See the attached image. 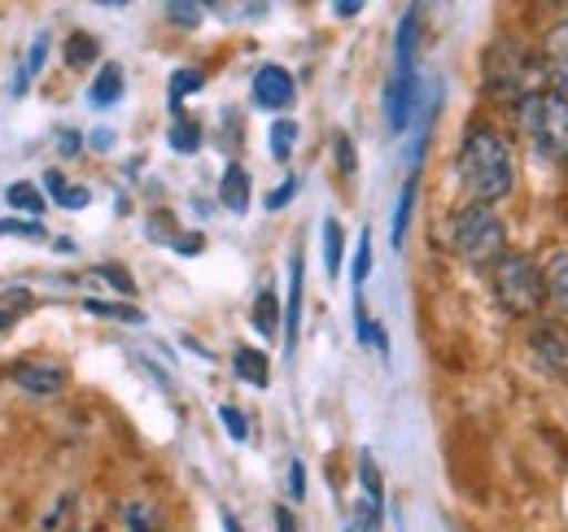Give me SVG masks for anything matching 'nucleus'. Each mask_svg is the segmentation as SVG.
Wrapping results in <instances>:
<instances>
[{"label":"nucleus","mask_w":568,"mask_h":532,"mask_svg":"<svg viewBox=\"0 0 568 532\" xmlns=\"http://www.w3.org/2000/svg\"><path fill=\"white\" fill-rule=\"evenodd\" d=\"M58 205H67V209H83V205H88V188H71V184H67V188H62V193H58Z\"/></svg>","instance_id":"obj_37"},{"label":"nucleus","mask_w":568,"mask_h":532,"mask_svg":"<svg viewBox=\"0 0 568 532\" xmlns=\"http://www.w3.org/2000/svg\"><path fill=\"white\" fill-rule=\"evenodd\" d=\"M529 354H534V362L547 371V376H568V328L565 324H556V319H542V324H534V332H529Z\"/></svg>","instance_id":"obj_5"},{"label":"nucleus","mask_w":568,"mask_h":532,"mask_svg":"<svg viewBox=\"0 0 568 532\" xmlns=\"http://www.w3.org/2000/svg\"><path fill=\"white\" fill-rule=\"evenodd\" d=\"M297 324H302V258L293 254V266H288V310H284V340H288V349L297 340Z\"/></svg>","instance_id":"obj_16"},{"label":"nucleus","mask_w":568,"mask_h":532,"mask_svg":"<svg viewBox=\"0 0 568 532\" xmlns=\"http://www.w3.org/2000/svg\"><path fill=\"white\" fill-rule=\"evenodd\" d=\"M88 315H105V319H123V324H144V315L136 306H114V301H83Z\"/></svg>","instance_id":"obj_25"},{"label":"nucleus","mask_w":568,"mask_h":532,"mask_svg":"<svg viewBox=\"0 0 568 532\" xmlns=\"http://www.w3.org/2000/svg\"><path fill=\"white\" fill-rule=\"evenodd\" d=\"M288 493L293 498H306V467L297 463V459L288 463Z\"/></svg>","instance_id":"obj_38"},{"label":"nucleus","mask_w":568,"mask_h":532,"mask_svg":"<svg viewBox=\"0 0 568 532\" xmlns=\"http://www.w3.org/2000/svg\"><path fill=\"white\" fill-rule=\"evenodd\" d=\"M254 105L258 110H284L293 105V74L284 66H263L254 74Z\"/></svg>","instance_id":"obj_7"},{"label":"nucleus","mask_w":568,"mask_h":532,"mask_svg":"<svg viewBox=\"0 0 568 532\" xmlns=\"http://www.w3.org/2000/svg\"><path fill=\"white\" fill-rule=\"evenodd\" d=\"M123 515H128V529H132V532H162V529H158L153 507H144V502H132Z\"/></svg>","instance_id":"obj_29"},{"label":"nucleus","mask_w":568,"mask_h":532,"mask_svg":"<svg viewBox=\"0 0 568 532\" xmlns=\"http://www.w3.org/2000/svg\"><path fill=\"white\" fill-rule=\"evenodd\" d=\"M44 53H49V35L40 31V35H36V44H31V58H27V70H22V79H18V88H13V92H27V79H31L36 70L44 66Z\"/></svg>","instance_id":"obj_30"},{"label":"nucleus","mask_w":568,"mask_h":532,"mask_svg":"<svg viewBox=\"0 0 568 532\" xmlns=\"http://www.w3.org/2000/svg\"><path fill=\"white\" fill-rule=\"evenodd\" d=\"M358 9H363L358 0H337V4H333V13H337V18H355Z\"/></svg>","instance_id":"obj_40"},{"label":"nucleus","mask_w":568,"mask_h":532,"mask_svg":"<svg viewBox=\"0 0 568 532\" xmlns=\"http://www.w3.org/2000/svg\"><path fill=\"white\" fill-rule=\"evenodd\" d=\"M358 529H363V532L381 529V507H376V502H367V498L358 502Z\"/></svg>","instance_id":"obj_35"},{"label":"nucleus","mask_w":568,"mask_h":532,"mask_svg":"<svg viewBox=\"0 0 568 532\" xmlns=\"http://www.w3.org/2000/svg\"><path fill=\"white\" fill-rule=\"evenodd\" d=\"M4 197H9L13 209H27V214H40V209H44V197H40V188H36V184H9V188H4Z\"/></svg>","instance_id":"obj_23"},{"label":"nucleus","mask_w":568,"mask_h":532,"mask_svg":"<svg viewBox=\"0 0 568 532\" xmlns=\"http://www.w3.org/2000/svg\"><path fill=\"white\" fill-rule=\"evenodd\" d=\"M197 144H202V127H197L193 119H180V123L171 127V149H175V153H193Z\"/></svg>","instance_id":"obj_24"},{"label":"nucleus","mask_w":568,"mask_h":532,"mask_svg":"<svg viewBox=\"0 0 568 532\" xmlns=\"http://www.w3.org/2000/svg\"><path fill=\"white\" fill-rule=\"evenodd\" d=\"M44 188H49V193L58 197V193L67 188V180H62V171H49V180H44Z\"/></svg>","instance_id":"obj_42"},{"label":"nucleus","mask_w":568,"mask_h":532,"mask_svg":"<svg viewBox=\"0 0 568 532\" xmlns=\"http://www.w3.org/2000/svg\"><path fill=\"white\" fill-rule=\"evenodd\" d=\"M13 385L27 389V393H36V398H49V393H58L67 385V371L53 367V362H22L13 371Z\"/></svg>","instance_id":"obj_9"},{"label":"nucleus","mask_w":568,"mask_h":532,"mask_svg":"<svg viewBox=\"0 0 568 532\" xmlns=\"http://www.w3.org/2000/svg\"><path fill=\"white\" fill-rule=\"evenodd\" d=\"M542 288H547V297H551L560 310H568V249L547 258V266H542Z\"/></svg>","instance_id":"obj_13"},{"label":"nucleus","mask_w":568,"mask_h":532,"mask_svg":"<svg viewBox=\"0 0 568 532\" xmlns=\"http://www.w3.org/2000/svg\"><path fill=\"white\" fill-rule=\"evenodd\" d=\"M490 92L495 96H529L534 88H529V79H525V49L516 44H498L495 53H490Z\"/></svg>","instance_id":"obj_6"},{"label":"nucleus","mask_w":568,"mask_h":532,"mask_svg":"<svg viewBox=\"0 0 568 532\" xmlns=\"http://www.w3.org/2000/svg\"><path fill=\"white\" fill-rule=\"evenodd\" d=\"M92 144H97V149H110V144H114V135H110V132H97V135H92Z\"/></svg>","instance_id":"obj_44"},{"label":"nucleus","mask_w":568,"mask_h":532,"mask_svg":"<svg viewBox=\"0 0 568 532\" xmlns=\"http://www.w3.org/2000/svg\"><path fill=\"white\" fill-rule=\"evenodd\" d=\"M92 58H97V40L92 35H71L67 40V62L71 66H88Z\"/></svg>","instance_id":"obj_28"},{"label":"nucleus","mask_w":568,"mask_h":532,"mask_svg":"<svg viewBox=\"0 0 568 532\" xmlns=\"http://www.w3.org/2000/svg\"><path fill=\"white\" fill-rule=\"evenodd\" d=\"M223 532H245V529H241V520H236V515H223Z\"/></svg>","instance_id":"obj_45"},{"label":"nucleus","mask_w":568,"mask_h":532,"mask_svg":"<svg viewBox=\"0 0 568 532\" xmlns=\"http://www.w3.org/2000/svg\"><path fill=\"white\" fill-rule=\"evenodd\" d=\"M324 266L328 275H342V223H324Z\"/></svg>","instance_id":"obj_21"},{"label":"nucleus","mask_w":568,"mask_h":532,"mask_svg":"<svg viewBox=\"0 0 568 532\" xmlns=\"http://www.w3.org/2000/svg\"><path fill=\"white\" fill-rule=\"evenodd\" d=\"M0 236H22V241H44V227L36 218H0Z\"/></svg>","instance_id":"obj_27"},{"label":"nucleus","mask_w":568,"mask_h":532,"mask_svg":"<svg viewBox=\"0 0 568 532\" xmlns=\"http://www.w3.org/2000/svg\"><path fill=\"white\" fill-rule=\"evenodd\" d=\"M412 209H416V171H412V180H407V188H403V197H398V209H394V249H403V241H407V223H412Z\"/></svg>","instance_id":"obj_19"},{"label":"nucleus","mask_w":568,"mask_h":532,"mask_svg":"<svg viewBox=\"0 0 568 532\" xmlns=\"http://www.w3.org/2000/svg\"><path fill=\"white\" fill-rule=\"evenodd\" d=\"M367 270H372V236L363 232L358 236V249H355V266H351V275H355V284L363 288V279H367Z\"/></svg>","instance_id":"obj_32"},{"label":"nucleus","mask_w":568,"mask_h":532,"mask_svg":"<svg viewBox=\"0 0 568 532\" xmlns=\"http://www.w3.org/2000/svg\"><path fill=\"white\" fill-rule=\"evenodd\" d=\"M337 166L351 175L355 171V144H351V135H337Z\"/></svg>","instance_id":"obj_39"},{"label":"nucleus","mask_w":568,"mask_h":532,"mask_svg":"<svg viewBox=\"0 0 568 532\" xmlns=\"http://www.w3.org/2000/svg\"><path fill=\"white\" fill-rule=\"evenodd\" d=\"M202 88V70H175L171 74V105H180L189 92H197Z\"/></svg>","instance_id":"obj_26"},{"label":"nucleus","mask_w":568,"mask_h":532,"mask_svg":"<svg viewBox=\"0 0 568 532\" xmlns=\"http://www.w3.org/2000/svg\"><path fill=\"white\" fill-rule=\"evenodd\" d=\"M123 96V66L119 62H105L101 74H97V83H92V92H88V101L97 105V110H105V105H114Z\"/></svg>","instance_id":"obj_15"},{"label":"nucleus","mask_w":568,"mask_h":532,"mask_svg":"<svg viewBox=\"0 0 568 532\" xmlns=\"http://www.w3.org/2000/svg\"><path fill=\"white\" fill-rule=\"evenodd\" d=\"M293 197H297V180L288 175V180H284L276 193H267V209H281V205H288Z\"/></svg>","instance_id":"obj_36"},{"label":"nucleus","mask_w":568,"mask_h":532,"mask_svg":"<svg viewBox=\"0 0 568 532\" xmlns=\"http://www.w3.org/2000/svg\"><path fill=\"white\" fill-rule=\"evenodd\" d=\"M232 367H236V376H241L245 385H254V389H267V385H272V362H267L258 349H236V354H232Z\"/></svg>","instance_id":"obj_11"},{"label":"nucleus","mask_w":568,"mask_h":532,"mask_svg":"<svg viewBox=\"0 0 568 532\" xmlns=\"http://www.w3.org/2000/svg\"><path fill=\"white\" fill-rule=\"evenodd\" d=\"M503 245H507V232H503V218H498L490 205H464L450 214V249L459 258H468L473 266H490L503 258Z\"/></svg>","instance_id":"obj_3"},{"label":"nucleus","mask_w":568,"mask_h":532,"mask_svg":"<svg viewBox=\"0 0 568 532\" xmlns=\"http://www.w3.org/2000/svg\"><path fill=\"white\" fill-rule=\"evenodd\" d=\"M219 197H223V205L232 209V214H245L250 209V175H245V166H227L223 171V188H219Z\"/></svg>","instance_id":"obj_12"},{"label":"nucleus","mask_w":568,"mask_h":532,"mask_svg":"<svg viewBox=\"0 0 568 532\" xmlns=\"http://www.w3.org/2000/svg\"><path fill=\"white\" fill-rule=\"evenodd\" d=\"M358 484H363V498L367 502H385V489H381V471H376V463H372V454H363L358 459Z\"/></svg>","instance_id":"obj_22"},{"label":"nucleus","mask_w":568,"mask_h":532,"mask_svg":"<svg viewBox=\"0 0 568 532\" xmlns=\"http://www.w3.org/2000/svg\"><path fill=\"white\" fill-rule=\"evenodd\" d=\"M254 328H258L263 336L281 332V301H276V293H272V288H263V293H258V301H254Z\"/></svg>","instance_id":"obj_18"},{"label":"nucleus","mask_w":568,"mask_h":532,"mask_svg":"<svg viewBox=\"0 0 568 532\" xmlns=\"http://www.w3.org/2000/svg\"><path fill=\"white\" fill-rule=\"evenodd\" d=\"M542 62H547V70H551L560 83H568V18L551 27V35H547V44H542Z\"/></svg>","instance_id":"obj_14"},{"label":"nucleus","mask_w":568,"mask_h":532,"mask_svg":"<svg viewBox=\"0 0 568 532\" xmlns=\"http://www.w3.org/2000/svg\"><path fill=\"white\" fill-rule=\"evenodd\" d=\"M219 419H223V428L232 432V441H250V423H245V415H241L236 406H219Z\"/></svg>","instance_id":"obj_31"},{"label":"nucleus","mask_w":568,"mask_h":532,"mask_svg":"<svg viewBox=\"0 0 568 532\" xmlns=\"http://www.w3.org/2000/svg\"><path fill=\"white\" fill-rule=\"evenodd\" d=\"M62 153H67V157H74V153H79V135H74V132L62 135Z\"/></svg>","instance_id":"obj_43"},{"label":"nucleus","mask_w":568,"mask_h":532,"mask_svg":"<svg viewBox=\"0 0 568 532\" xmlns=\"http://www.w3.org/2000/svg\"><path fill=\"white\" fill-rule=\"evenodd\" d=\"M346 532H355V529H346Z\"/></svg>","instance_id":"obj_46"},{"label":"nucleus","mask_w":568,"mask_h":532,"mask_svg":"<svg viewBox=\"0 0 568 532\" xmlns=\"http://www.w3.org/2000/svg\"><path fill=\"white\" fill-rule=\"evenodd\" d=\"M293 140H297V123H293V119H276V123H272V157H276V162H288Z\"/></svg>","instance_id":"obj_20"},{"label":"nucleus","mask_w":568,"mask_h":532,"mask_svg":"<svg viewBox=\"0 0 568 532\" xmlns=\"http://www.w3.org/2000/svg\"><path fill=\"white\" fill-rule=\"evenodd\" d=\"M31 306H36L31 288H4V293H0V332H9Z\"/></svg>","instance_id":"obj_17"},{"label":"nucleus","mask_w":568,"mask_h":532,"mask_svg":"<svg viewBox=\"0 0 568 532\" xmlns=\"http://www.w3.org/2000/svg\"><path fill=\"white\" fill-rule=\"evenodd\" d=\"M495 297L503 301L507 315H534L547 301L542 270L529 263L525 254H503L495 263Z\"/></svg>","instance_id":"obj_4"},{"label":"nucleus","mask_w":568,"mask_h":532,"mask_svg":"<svg viewBox=\"0 0 568 532\" xmlns=\"http://www.w3.org/2000/svg\"><path fill=\"white\" fill-rule=\"evenodd\" d=\"M412 105H416V74H394L389 92H385V123H389V132H403L412 123Z\"/></svg>","instance_id":"obj_8"},{"label":"nucleus","mask_w":568,"mask_h":532,"mask_svg":"<svg viewBox=\"0 0 568 532\" xmlns=\"http://www.w3.org/2000/svg\"><path fill=\"white\" fill-rule=\"evenodd\" d=\"M97 275H101V279H110V284H114L123 297H136V279H132L123 266H97Z\"/></svg>","instance_id":"obj_33"},{"label":"nucleus","mask_w":568,"mask_h":532,"mask_svg":"<svg viewBox=\"0 0 568 532\" xmlns=\"http://www.w3.org/2000/svg\"><path fill=\"white\" fill-rule=\"evenodd\" d=\"M516 123L538 149V157H568V96L565 92H529L516 101Z\"/></svg>","instance_id":"obj_2"},{"label":"nucleus","mask_w":568,"mask_h":532,"mask_svg":"<svg viewBox=\"0 0 568 532\" xmlns=\"http://www.w3.org/2000/svg\"><path fill=\"white\" fill-rule=\"evenodd\" d=\"M416 27H420V9H407L398 22V44H394V74H412L416 58Z\"/></svg>","instance_id":"obj_10"},{"label":"nucleus","mask_w":568,"mask_h":532,"mask_svg":"<svg viewBox=\"0 0 568 532\" xmlns=\"http://www.w3.org/2000/svg\"><path fill=\"white\" fill-rule=\"evenodd\" d=\"M459 180L464 188L473 193L477 205H495L511 193L516 175H511V153L507 144L498 140V132L490 127H473L464 135V149H459Z\"/></svg>","instance_id":"obj_1"},{"label":"nucleus","mask_w":568,"mask_h":532,"mask_svg":"<svg viewBox=\"0 0 568 532\" xmlns=\"http://www.w3.org/2000/svg\"><path fill=\"white\" fill-rule=\"evenodd\" d=\"M166 13H171V22H180V27H197V22H202V4H166Z\"/></svg>","instance_id":"obj_34"},{"label":"nucleus","mask_w":568,"mask_h":532,"mask_svg":"<svg viewBox=\"0 0 568 532\" xmlns=\"http://www.w3.org/2000/svg\"><path fill=\"white\" fill-rule=\"evenodd\" d=\"M276 529H281V532H297L293 515H288V507H276Z\"/></svg>","instance_id":"obj_41"}]
</instances>
